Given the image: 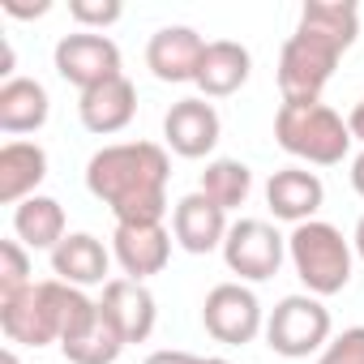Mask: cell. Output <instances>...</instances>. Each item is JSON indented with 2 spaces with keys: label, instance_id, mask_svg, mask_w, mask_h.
I'll list each match as a JSON object with an SVG mask.
<instances>
[{
  "label": "cell",
  "instance_id": "obj_16",
  "mask_svg": "<svg viewBox=\"0 0 364 364\" xmlns=\"http://www.w3.org/2000/svg\"><path fill=\"white\" fill-rule=\"evenodd\" d=\"M107 266H112V253L103 249L99 236L90 232H69L56 253H52V274L69 287H95V283H112L107 279Z\"/></svg>",
  "mask_w": 364,
  "mask_h": 364
},
{
  "label": "cell",
  "instance_id": "obj_9",
  "mask_svg": "<svg viewBox=\"0 0 364 364\" xmlns=\"http://www.w3.org/2000/svg\"><path fill=\"white\" fill-rule=\"evenodd\" d=\"M56 60V73L77 86L82 95L112 82V77H124L120 73V48L107 39V35H95V31H77V35H65L52 52Z\"/></svg>",
  "mask_w": 364,
  "mask_h": 364
},
{
  "label": "cell",
  "instance_id": "obj_29",
  "mask_svg": "<svg viewBox=\"0 0 364 364\" xmlns=\"http://www.w3.org/2000/svg\"><path fill=\"white\" fill-rule=\"evenodd\" d=\"M52 5H39V9H31V5H18V0H5V14L9 18H43Z\"/></svg>",
  "mask_w": 364,
  "mask_h": 364
},
{
  "label": "cell",
  "instance_id": "obj_20",
  "mask_svg": "<svg viewBox=\"0 0 364 364\" xmlns=\"http://www.w3.org/2000/svg\"><path fill=\"white\" fill-rule=\"evenodd\" d=\"M48 112H52V99H48L43 82L9 77L5 86H0V129H5L9 137L39 133L48 124Z\"/></svg>",
  "mask_w": 364,
  "mask_h": 364
},
{
  "label": "cell",
  "instance_id": "obj_34",
  "mask_svg": "<svg viewBox=\"0 0 364 364\" xmlns=\"http://www.w3.org/2000/svg\"><path fill=\"white\" fill-rule=\"evenodd\" d=\"M206 364H232V360H223V355H206Z\"/></svg>",
  "mask_w": 364,
  "mask_h": 364
},
{
  "label": "cell",
  "instance_id": "obj_28",
  "mask_svg": "<svg viewBox=\"0 0 364 364\" xmlns=\"http://www.w3.org/2000/svg\"><path fill=\"white\" fill-rule=\"evenodd\" d=\"M146 364H206V355H193V351H150Z\"/></svg>",
  "mask_w": 364,
  "mask_h": 364
},
{
  "label": "cell",
  "instance_id": "obj_3",
  "mask_svg": "<svg viewBox=\"0 0 364 364\" xmlns=\"http://www.w3.org/2000/svg\"><path fill=\"white\" fill-rule=\"evenodd\" d=\"M73 296H77V287H69V283H60V279L31 283L26 291L0 300V330H5V338L18 343V347H48V343H60Z\"/></svg>",
  "mask_w": 364,
  "mask_h": 364
},
{
  "label": "cell",
  "instance_id": "obj_11",
  "mask_svg": "<svg viewBox=\"0 0 364 364\" xmlns=\"http://www.w3.org/2000/svg\"><path fill=\"white\" fill-rule=\"evenodd\" d=\"M202 56H206V39L193 26H163L146 43V69L159 82H171V86L198 82Z\"/></svg>",
  "mask_w": 364,
  "mask_h": 364
},
{
  "label": "cell",
  "instance_id": "obj_13",
  "mask_svg": "<svg viewBox=\"0 0 364 364\" xmlns=\"http://www.w3.org/2000/svg\"><path fill=\"white\" fill-rule=\"evenodd\" d=\"M228 210L215 206L206 193H185L171 210V236L185 253H215L228 240Z\"/></svg>",
  "mask_w": 364,
  "mask_h": 364
},
{
  "label": "cell",
  "instance_id": "obj_17",
  "mask_svg": "<svg viewBox=\"0 0 364 364\" xmlns=\"http://www.w3.org/2000/svg\"><path fill=\"white\" fill-rule=\"evenodd\" d=\"M99 304L112 313V321L120 326V334L129 343H146L154 334L159 309H154V296H150L146 283H137V279H112V283H103V300Z\"/></svg>",
  "mask_w": 364,
  "mask_h": 364
},
{
  "label": "cell",
  "instance_id": "obj_10",
  "mask_svg": "<svg viewBox=\"0 0 364 364\" xmlns=\"http://www.w3.org/2000/svg\"><path fill=\"white\" fill-rule=\"evenodd\" d=\"M112 257L120 262L124 279L146 283L150 274L167 270V262H171V232L163 223H116Z\"/></svg>",
  "mask_w": 364,
  "mask_h": 364
},
{
  "label": "cell",
  "instance_id": "obj_8",
  "mask_svg": "<svg viewBox=\"0 0 364 364\" xmlns=\"http://www.w3.org/2000/svg\"><path fill=\"white\" fill-rule=\"evenodd\" d=\"M202 326L215 343L245 347L266 330V313H262V300L245 283H219L202 300Z\"/></svg>",
  "mask_w": 364,
  "mask_h": 364
},
{
  "label": "cell",
  "instance_id": "obj_24",
  "mask_svg": "<svg viewBox=\"0 0 364 364\" xmlns=\"http://www.w3.org/2000/svg\"><path fill=\"white\" fill-rule=\"evenodd\" d=\"M198 193H206V198H210L215 206H223V210H240V206L249 202V193H253V171H249L240 159H215V163H206V171H202Z\"/></svg>",
  "mask_w": 364,
  "mask_h": 364
},
{
  "label": "cell",
  "instance_id": "obj_22",
  "mask_svg": "<svg viewBox=\"0 0 364 364\" xmlns=\"http://www.w3.org/2000/svg\"><path fill=\"white\" fill-rule=\"evenodd\" d=\"M124 347H129V338L120 334V326L112 321V313H107L103 304H99L95 321H90L77 338L60 343V351H65L69 364H116Z\"/></svg>",
  "mask_w": 364,
  "mask_h": 364
},
{
  "label": "cell",
  "instance_id": "obj_7",
  "mask_svg": "<svg viewBox=\"0 0 364 364\" xmlns=\"http://www.w3.org/2000/svg\"><path fill=\"white\" fill-rule=\"evenodd\" d=\"M287 257V236H279L274 223L266 219H240L228 228V240H223V262L232 274H240L245 283H266L279 274Z\"/></svg>",
  "mask_w": 364,
  "mask_h": 364
},
{
  "label": "cell",
  "instance_id": "obj_5",
  "mask_svg": "<svg viewBox=\"0 0 364 364\" xmlns=\"http://www.w3.org/2000/svg\"><path fill=\"white\" fill-rule=\"evenodd\" d=\"M343 60V48H334L330 39L321 35H309L296 26V35L283 43L279 52V90H283V103H317L326 82L334 77Z\"/></svg>",
  "mask_w": 364,
  "mask_h": 364
},
{
  "label": "cell",
  "instance_id": "obj_25",
  "mask_svg": "<svg viewBox=\"0 0 364 364\" xmlns=\"http://www.w3.org/2000/svg\"><path fill=\"white\" fill-rule=\"evenodd\" d=\"M31 283H35V279H31L26 245H22V240H0V300L26 291Z\"/></svg>",
  "mask_w": 364,
  "mask_h": 364
},
{
  "label": "cell",
  "instance_id": "obj_2",
  "mask_svg": "<svg viewBox=\"0 0 364 364\" xmlns=\"http://www.w3.org/2000/svg\"><path fill=\"white\" fill-rule=\"evenodd\" d=\"M274 137L291 159H304L313 167H334L351 150L347 120L334 107H326L321 99L317 103H283L274 116Z\"/></svg>",
  "mask_w": 364,
  "mask_h": 364
},
{
  "label": "cell",
  "instance_id": "obj_33",
  "mask_svg": "<svg viewBox=\"0 0 364 364\" xmlns=\"http://www.w3.org/2000/svg\"><path fill=\"white\" fill-rule=\"evenodd\" d=\"M0 364H22V360H18V351H14V347H5V355H0Z\"/></svg>",
  "mask_w": 364,
  "mask_h": 364
},
{
  "label": "cell",
  "instance_id": "obj_15",
  "mask_svg": "<svg viewBox=\"0 0 364 364\" xmlns=\"http://www.w3.org/2000/svg\"><path fill=\"white\" fill-rule=\"evenodd\" d=\"M133 116H137V86L129 77H112V82L86 90L77 103V120L95 137H112V133L129 129Z\"/></svg>",
  "mask_w": 364,
  "mask_h": 364
},
{
  "label": "cell",
  "instance_id": "obj_26",
  "mask_svg": "<svg viewBox=\"0 0 364 364\" xmlns=\"http://www.w3.org/2000/svg\"><path fill=\"white\" fill-rule=\"evenodd\" d=\"M69 18H73L82 31L103 35L107 26H116V22L124 18V5H120V0H69Z\"/></svg>",
  "mask_w": 364,
  "mask_h": 364
},
{
  "label": "cell",
  "instance_id": "obj_31",
  "mask_svg": "<svg viewBox=\"0 0 364 364\" xmlns=\"http://www.w3.org/2000/svg\"><path fill=\"white\" fill-rule=\"evenodd\" d=\"M351 189H355V193L364 198V150H360V154L351 159Z\"/></svg>",
  "mask_w": 364,
  "mask_h": 364
},
{
  "label": "cell",
  "instance_id": "obj_21",
  "mask_svg": "<svg viewBox=\"0 0 364 364\" xmlns=\"http://www.w3.org/2000/svg\"><path fill=\"white\" fill-rule=\"evenodd\" d=\"M14 232H18V240H22L26 249H48V253H56V245L69 236V232H65V206H60L56 198H43V193L26 198V202L14 210Z\"/></svg>",
  "mask_w": 364,
  "mask_h": 364
},
{
  "label": "cell",
  "instance_id": "obj_18",
  "mask_svg": "<svg viewBox=\"0 0 364 364\" xmlns=\"http://www.w3.org/2000/svg\"><path fill=\"white\" fill-rule=\"evenodd\" d=\"M48 180V150L39 141H9L0 146V202L22 206Z\"/></svg>",
  "mask_w": 364,
  "mask_h": 364
},
{
  "label": "cell",
  "instance_id": "obj_12",
  "mask_svg": "<svg viewBox=\"0 0 364 364\" xmlns=\"http://www.w3.org/2000/svg\"><path fill=\"white\" fill-rule=\"evenodd\" d=\"M219 133H223V120H219L215 103H206V99H180L163 116L167 150H176L180 159H206L219 146Z\"/></svg>",
  "mask_w": 364,
  "mask_h": 364
},
{
  "label": "cell",
  "instance_id": "obj_6",
  "mask_svg": "<svg viewBox=\"0 0 364 364\" xmlns=\"http://www.w3.org/2000/svg\"><path fill=\"white\" fill-rule=\"evenodd\" d=\"M330 343V309L317 296H283L266 317V347L283 360L321 355Z\"/></svg>",
  "mask_w": 364,
  "mask_h": 364
},
{
  "label": "cell",
  "instance_id": "obj_30",
  "mask_svg": "<svg viewBox=\"0 0 364 364\" xmlns=\"http://www.w3.org/2000/svg\"><path fill=\"white\" fill-rule=\"evenodd\" d=\"M347 129H351V141H364V99L351 107V116H347Z\"/></svg>",
  "mask_w": 364,
  "mask_h": 364
},
{
  "label": "cell",
  "instance_id": "obj_19",
  "mask_svg": "<svg viewBox=\"0 0 364 364\" xmlns=\"http://www.w3.org/2000/svg\"><path fill=\"white\" fill-rule=\"evenodd\" d=\"M249 73H253L249 48L236 39H215V43H206L202 69H198V90H202V99H228L249 82Z\"/></svg>",
  "mask_w": 364,
  "mask_h": 364
},
{
  "label": "cell",
  "instance_id": "obj_27",
  "mask_svg": "<svg viewBox=\"0 0 364 364\" xmlns=\"http://www.w3.org/2000/svg\"><path fill=\"white\" fill-rule=\"evenodd\" d=\"M317 364H364V326H351V330L334 334L321 347Z\"/></svg>",
  "mask_w": 364,
  "mask_h": 364
},
{
  "label": "cell",
  "instance_id": "obj_4",
  "mask_svg": "<svg viewBox=\"0 0 364 364\" xmlns=\"http://www.w3.org/2000/svg\"><path fill=\"white\" fill-rule=\"evenodd\" d=\"M351 240H343V232L334 223L309 219L300 228H291L287 236V257L300 274V283L309 287V296H338L351 283Z\"/></svg>",
  "mask_w": 364,
  "mask_h": 364
},
{
  "label": "cell",
  "instance_id": "obj_23",
  "mask_svg": "<svg viewBox=\"0 0 364 364\" xmlns=\"http://www.w3.org/2000/svg\"><path fill=\"white\" fill-rule=\"evenodd\" d=\"M300 31L321 35V39H330L334 48L347 52L355 43V35H360V9L343 5V0H309L300 9Z\"/></svg>",
  "mask_w": 364,
  "mask_h": 364
},
{
  "label": "cell",
  "instance_id": "obj_1",
  "mask_svg": "<svg viewBox=\"0 0 364 364\" xmlns=\"http://www.w3.org/2000/svg\"><path fill=\"white\" fill-rule=\"evenodd\" d=\"M167 180L171 163L159 141H116L86 163V189L116 215V223H163Z\"/></svg>",
  "mask_w": 364,
  "mask_h": 364
},
{
  "label": "cell",
  "instance_id": "obj_32",
  "mask_svg": "<svg viewBox=\"0 0 364 364\" xmlns=\"http://www.w3.org/2000/svg\"><path fill=\"white\" fill-rule=\"evenodd\" d=\"M351 249H355V257L364 262V215H360V223H355V236H351Z\"/></svg>",
  "mask_w": 364,
  "mask_h": 364
},
{
  "label": "cell",
  "instance_id": "obj_14",
  "mask_svg": "<svg viewBox=\"0 0 364 364\" xmlns=\"http://www.w3.org/2000/svg\"><path fill=\"white\" fill-rule=\"evenodd\" d=\"M326 202V185H321V176L309 171V167H283L266 180V206L274 219L283 223H309Z\"/></svg>",
  "mask_w": 364,
  "mask_h": 364
}]
</instances>
